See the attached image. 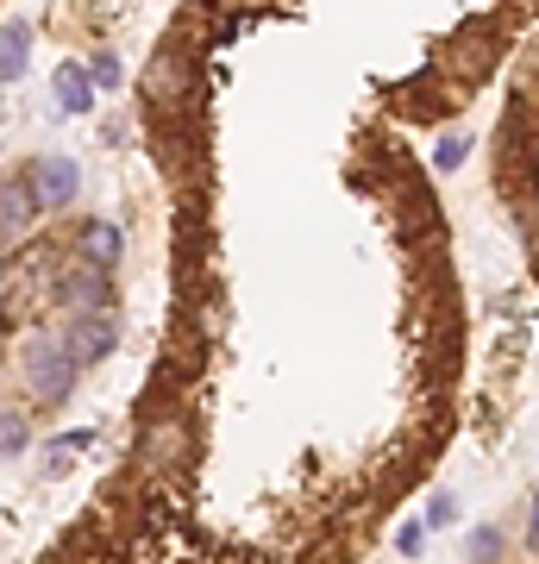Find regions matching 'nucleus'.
<instances>
[{
    "mask_svg": "<svg viewBox=\"0 0 539 564\" xmlns=\"http://www.w3.org/2000/svg\"><path fill=\"white\" fill-rule=\"evenodd\" d=\"M107 345H113V320H107V314H69V326H63V351H69L76 364L107 358Z\"/></svg>",
    "mask_w": 539,
    "mask_h": 564,
    "instance_id": "obj_2",
    "label": "nucleus"
},
{
    "mask_svg": "<svg viewBox=\"0 0 539 564\" xmlns=\"http://www.w3.org/2000/svg\"><path fill=\"white\" fill-rule=\"evenodd\" d=\"M19 220H26V188H7V239H19Z\"/></svg>",
    "mask_w": 539,
    "mask_h": 564,
    "instance_id": "obj_7",
    "label": "nucleus"
},
{
    "mask_svg": "<svg viewBox=\"0 0 539 564\" xmlns=\"http://www.w3.org/2000/svg\"><path fill=\"white\" fill-rule=\"evenodd\" d=\"M533 539H539V508H533Z\"/></svg>",
    "mask_w": 539,
    "mask_h": 564,
    "instance_id": "obj_12",
    "label": "nucleus"
},
{
    "mask_svg": "<svg viewBox=\"0 0 539 564\" xmlns=\"http://www.w3.org/2000/svg\"><path fill=\"white\" fill-rule=\"evenodd\" d=\"M57 107H63V113H88V107H95L82 63H63V69H57Z\"/></svg>",
    "mask_w": 539,
    "mask_h": 564,
    "instance_id": "obj_4",
    "label": "nucleus"
},
{
    "mask_svg": "<svg viewBox=\"0 0 539 564\" xmlns=\"http://www.w3.org/2000/svg\"><path fill=\"white\" fill-rule=\"evenodd\" d=\"M395 546H402V552H420V521H408L402 533H395Z\"/></svg>",
    "mask_w": 539,
    "mask_h": 564,
    "instance_id": "obj_11",
    "label": "nucleus"
},
{
    "mask_svg": "<svg viewBox=\"0 0 539 564\" xmlns=\"http://www.w3.org/2000/svg\"><path fill=\"white\" fill-rule=\"evenodd\" d=\"M471 558H496V527H477V539H471Z\"/></svg>",
    "mask_w": 539,
    "mask_h": 564,
    "instance_id": "obj_9",
    "label": "nucleus"
},
{
    "mask_svg": "<svg viewBox=\"0 0 539 564\" xmlns=\"http://www.w3.org/2000/svg\"><path fill=\"white\" fill-rule=\"evenodd\" d=\"M113 251H120V232H113V226H88V257H95V264H113Z\"/></svg>",
    "mask_w": 539,
    "mask_h": 564,
    "instance_id": "obj_6",
    "label": "nucleus"
},
{
    "mask_svg": "<svg viewBox=\"0 0 539 564\" xmlns=\"http://www.w3.org/2000/svg\"><path fill=\"white\" fill-rule=\"evenodd\" d=\"M452 514H458V502H452V496H439V502H433V514H427V521H433V527H445V521H452Z\"/></svg>",
    "mask_w": 539,
    "mask_h": 564,
    "instance_id": "obj_10",
    "label": "nucleus"
},
{
    "mask_svg": "<svg viewBox=\"0 0 539 564\" xmlns=\"http://www.w3.org/2000/svg\"><path fill=\"white\" fill-rule=\"evenodd\" d=\"M433 163H439V170H458V163H464V138H439Z\"/></svg>",
    "mask_w": 539,
    "mask_h": 564,
    "instance_id": "obj_8",
    "label": "nucleus"
},
{
    "mask_svg": "<svg viewBox=\"0 0 539 564\" xmlns=\"http://www.w3.org/2000/svg\"><path fill=\"white\" fill-rule=\"evenodd\" d=\"M26 383L44 395V402H63L69 383H76V358H69L57 339H32L26 345Z\"/></svg>",
    "mask_w": 539,
    "mask_h": 564,
    "instance_id": "obj_1",
    "label": "nucleus"
},
{
    "mask_svg": "<svg viewBox=\"0 0 539 564\" xmlns=\"http://www.w3.org/2000/svg\"><path fill=\"white\" fill-rule=\"evenodd\" d=\"M32 188L44 201H69V195H76V163H69V157H38L32 163Z\"/></svg>",
    "mask_w": 539,
    "mask_h": 564,
    "instance_id": "obj_3",
    "label": "nucleus"
},
{
    "mask_svg": "<svg viewBox=\"0 0 539 564\" xmlns=\"http://www.w3.org/2000/svg\"><path fill=\"white\" fill-rule=\"evenodd\" d=\"M26 19H7V69H0V76H7V82H19V76H26Z\"/></svg>",
    "mask_w": 539,
    "mask_h": 564,
    "instance_id": "obj_5",
    "label": "nucleus"
}]
</instances>
